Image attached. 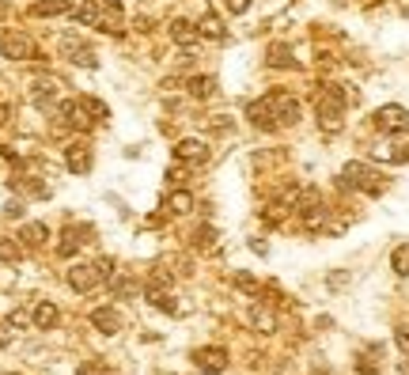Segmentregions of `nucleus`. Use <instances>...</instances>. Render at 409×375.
I'll use <instances>...</instances> for the list:
<instances>
[{
  "label": "nucleus",
  "mask_w": 409,
  "mask_h": 375,
  "mask_svg": "<svg viewBox=\"0 0 409 375\" xmlns=\"http://www.w3.org/2000/svg\"><path fill=\"white\" fill-rule=\"evenodd\" d=\"M356 99L352 91H341V87H326L322 95H318V102H315V110H318V125H322L326 133H338L341 129V114H345V107Z\"/></svg>",
  "instance_id": "nucleus-1"
},
{
  "label": "nucleus",
  "mask_w": 409,
  "mask_h": 375,
  "mask_svg": "<svg viewBox=\"0 0 409 375\" xmlns=\"http://www.w3.org/2000/svg\"><path fill=\"white\" fill-rule=\"evenodd\" d=\"M341 182L352 186V190H364V194H372V197H379L383 190H387V179H383L379 171H372V167H364V163H345Z\"/></svg>",
  "instance_id": "nucleus-2"
},
{
  "label": "nucleus",
  "mask_w": 409,
  "mask_h": 375,
  "mask_svg": "<svg viewBox=\"0 0 409 375\" xmlns=\"http://www.w3.org/2000/svg\"><path fill=\"white\" fill-rule=\"evenodd\" d=\"M0 57H8V61H35L38 57V46L30 42L23 30H4V35H0Z\"/></svg>",
  "instance_id": "nucleus-3"
},
{
  "label": "nucleus",
  "mask_w": 409,
  "mask_h": 375,
  "mask_svg": "<svg viewBox=\"0 0 409 375\" xmlns=\"http://www.w3.org/2000/svg\"><path fill=\"white\" fill-rule=\"evenodd\" d=\"M375 129L387 133V137H402V133H409V110L398 107V102L379 107L375 110Z\"/></svg>",
  "instance_id": "nucleus-4"
},
{
  "label": "nucleus",
  "mask_w": 409,
  "mask_h": 375,
  "mask_svg": "<svg viewBox=\"0 0 409 375\" xmlns=\"http://www.w3.org/2000/svg\"><path fill=\"white\" fill-rule=\"evenodd\" d=\"M269 102H273V114H277V122L280 125H296L300 122V99H296V95H288V91H273L269 95Z\"/></svg>",
  "instance_id": "nucleus-5"
},
{
  "label": "nucleus",
  "mask_w": 409,
  "mask_h": 375,
  "mask_svg": "<svg viewBox=\"0 0 409 375\" xmlns=\"http://www.w3.org/2000/svg\"><path fill=\"white\" fill-rule=\"evenodd\" d=\"M194 364H197L205 375H220L224 368H228V349H220V345L197 349V353H194Z\"/></svg>",
  "instance_id": "nucleus-6"
},
{
  "label": "nucleus",
  "mask_w": 409,
  "mask_h": 375,
  "mask_svg": "<svg viewBox=\"0 0 409 375\" xmlns=\"http://www.w3.org/2000/svg\"><path fill=\"white\" fill-rule=\"evenodd\" d=\"M99 281H102L99 266H87V262H80V266L69 269V289H72V292H91Z\"/></svg>",
  "instance_id": "nucleus-7"
},
{
  "label": "nucleus",
  "mask_w": 409,
  "mask_h": 375,
  "mask_svg": "<svg viewBox=\"0 0 409 375\" xmlns=\"http://www.w3.org/2000/svg\"><path fill=\"white\" fill-rule=\"evenodd\" d=\"M61 53H65L69 61H76V65H87V68H91V65H99V57H95V50H91V46H84L80 38H72V35L61 38Z\"/></svg>",
  "instance_id": "nucleus-8"
},
{
  "label": "nucleus",
  "mask_w": 409,
  "mask_h": 375,
  "mask_svg": "<svg viewBox=\"0 0 409 375\" xmlns=\"http://www.w3.org/2000/svg\"><path fill=\"white\" fill-rule=\"evenodd\" d=\"M246 118H251V122L254 125H258V129H277V114H273V102H269V95H266V99H258V102H251V107H246Z\"/></svg>",
  "instance_id": "nucleus-9"
},
{
  "label": "nucleus",
  "mask_w": 409,
  "mask_h": 375,
  "mask_svg": "<svg viewBox=\"0 0 409 375\" xmlns=\"http://www.w3.org/2000/svg\"><path fill=\"white\" fill-rule=\"evenodd\" d=\"M174 159H182V163H205V159H208L205 140H197V137L179 140V145H174Z\"/></svg>",
  "instance_id": "nucleus-10"
},
{
  "label": "nucleus",
  "mask_w": 409,
  "mask_h": 375,
  "mask_svg": "<svg viewBox=\"0 0 409 375\" xmlns=\"http://www.w3.org/2000/svg\"><path fill=\"white\" fill-rule=\"evenodd\" d=\"M87 235H91V228H69L65 235H61V243H57V254L61 258H72V254L87 243Z\"/></svg>",
  "instance_id": "nucleus-11"
},
{
  "label": "nucleus",
  "mask_w": 409,
  "mask_h": 375,
  "mask_svg": "<svg viewBox=\"0 0 409 375\" xmlns=\"http://www.w3.org/2000/svg\"><path fill=\"white\" fill-rule=\"evenodd\" d=\"M122 19H125L122 4H118V0H110V4L99 12V23H95V27L107 30V35H118V30H122Z\"/></svg>",
  "instance_id": "nucleus-12"
},
{
  "label": "nucleus",
  "mask_w": 409,
  "mask_h": 375,
  "mask_svg": "<svg viewBox=\"0 0 409 375\" xmlns=\"http://www.w3.org/2000/svg\"><path fill=\"white\" fill-rule=\"evenodd\" d=\"M65 163H69L72 174H87V171H91V148H87V145L65 148Z\"/></svg>",
  "instance_id": "nucleus-13"
},
{
  "label": "nucleus",
  "mask_w": 409,
  "mask_h": 375,
  "mask_svg": "<svg viewBox=\"0 0 409 375\" xmlns=\"http://www.w3.org/2000/svg\"><path fill=\"white\" fill-rule=\"evenodd\" d=\"M91 326H95V330H102V333H118V330H122V315H118L114 307H95L91 311Z\"/></svg>",
  "instance_id": "nucleus-14"
},
{
  "label": "nucleus",
  "mask_w": 409,
  "mask_h": 375,
  "mask_svg": "<svg viewBox=\"0 0 409 375\" xmlns=\"http://www.w3.org/2000/svg\"><path fill=\"white\" fill-rule=\"evenodd\" d=\"M171 38H174L179 46H186V50H190V46H197L201 30H197L194 23H186V19H174V23H171Z\"/></svg>",
  "instance_id": "nucleus-15"
},
{
  "label": "nucleus",
  "mask_w": 409,
  "mask_h": 375,
  "mask_svg": "<svg viewBox=\"0 0 409 375\" xmlns=\"http://www.w3.org/2000/svg\"><path fill=\"white\" fill-rule=\"evenodd\" d=\"M61 118H65V122L72 125V129H91V118H87V110L80 107V99L76 102H65V107H61Z\"/></svg>",
  "instance_id": "nucleus-16"
},
{
  "label": "nucleus",
  "mask_w": 409,
  "mask_h": 375,
  "mask_svg": "<svg viewBox=\"0 0 409 375\" xmlns=\"http://www.w3.org/2000/svg\"><path fill=\"white\" fill-rule=\"evenodd\" d=\"M266 61H269L273 68H296L292 46H284V42H273V46H269V53H266Z\"/></svg>",
  "instance_id": "nucleus-17"
},
{
  "label": "nucleus",
  "mask_w": 409,
  "mask_h": 375,
  "mask_svg": "<svg viewBox=\"0 0 409 375\" xmlns=\"http://www.w3.org/2000/svg\"><path fill=\"white\" fill-rule=\"evenodd\" d=\"M251 326H254L258 333H273V330H277V315L258 303V307H251Z\"/></svg>",
  "instance_id": "nucleus-18"
},
{
  "label": "nucleus",
  "mask_w": 409,
  "mask_h": 375,
  "mask_svg": "<svg viewBox=\"0 0 409 375\" xmlns=\"http://www.w3.org/2000/svg\"><path fill=\"white\" fill-rule=\"evenodd\" d=\"M171 217H186L190 209H194V194H186V190H174L171 197H167V205H163Z\"/></svg>",
  "instance_id": "nucleus-19"
},
{
  "label": "nucleus",
  "mask_w": 409,
  "mask_h": 375,
  "mask_svg": "<svg viewBox=\"0 0 409 375\" xmlns=\"http://www.w3.org/2000/svg\"><path fill=\"white\" fill-rule=\"evenodd\" d=\"M30 99H35L42 110H50V107H53V99H57V84H53V80H38L35 91H30Z\"/></svg>",
  "instance_id": "nucleus-20"
},
{
  "label": "nucleus",
  "mask_w": 409,
  "mask_h": 375,
  "mask_svg": "<svg viewBox=\"0 0 409 375\" xmlns=\"http://www.w3.org/2000/svg\"><path fill=\"white\" fill-rule=\"evenodd\" d=\"M57 318H61V311L53 307V303H38V307H35V326H38V330H53Z\"/></svg>",
  "instance_id": "nucleus-21"
},
{
  "label": "nucleus",
  "mask_w": 409,
  "mask_h": 375,
  "mask_svg": "<svg viewBox=\"0 0 409 375\" xmlns=\"http://www.w3.org/2000/svg\"><path fill=\"white\" fill-rule=\"evenodd\" d=\"M69 0H35V8H30V15H38V19H46V15H65L69 12Z\"/></svg>",
  "instance_id": "nucleus-22"
},
{
  "label": "nucleus",
  "mask_w": 409,
  "mask_h": 375,
  "mask_svg": "<svg viewBox=\"0 0 409 375\" xmlns=\"http://www.w3.org/2000/svg\"><path fill=\"white\" fill-rule=\"evenodd\" d=\"M46 239H50V228L46 224H23L19 228V243H27V246H42Z\"/></svg>",
  "instance_id": "nucleus-23"
},
{
  "label": "nucleus",
  "mask_w": 409,
  "mask_h": 375,
  "mask_svg": "<svg viewBox=\"0 0 409 375\" xmlns=\"http://www.w3.org/2000/svg\"><path fill=\"white\" fill-rule=\"evenodd\" d=\"M110 292H114L118 300L140 296V281H133V277H114V281H110Z\"/></svg>",
  "instance_id": "nucleus-24"
},
{
  "label": "nucleus",
  "mask_w": 409,
  "mask_h": 375,
  "mask_svg": "<svg viewBox=\"0 0 409 375\" xmlns=\"http://www.w3.org/2000/svg\"><path fill=\"white\" fill-rule=\"evenodd\" d=\"M76 23L80 27H95V23H99V4H95V0H84V4L76 8Z\"/></svg>",
  "instance_id": "nucleus-25"
},
{
  "label": "nucleus",
  "mask_w": 409,
  "mask_h": 375,
  "mask_svg": "<svg viewBox=\"0 0 409 375\" xmlns=\"http://www.w3.org/2000/svg\"><path fill=\"white\" fill-rule=\"evenodd\" d=\"M212 91H216V80L212 76H194V80H190V95H194V99H208Z\"/></svg>",
  "instance_id": "nucleus-26"
},
{
  "label": "nucleus",
  "mask_w": 409,
  "mask_h": 375,
  "mask_svg": "<svg viewBox=\"0 0 409 375\" xmlns=\"http://www.w3.org/2000/svg\"><path fill=\"white\" fill-rule=\"evenodd\" d=\"M80 107H84V110H87V114H91V122H107V118H110L107 102L91 99V95H84V99H80Z\"/></svg>",
  "instance_id": "nucleus-27"
},
{
  "label": "nucleus",
  "mask_w": 409,
  "mask_h": 375,
  "mask_svg": "<svg viewBox=\"0 0 409 375\" xmlns=\"http://www.w3.org/2000/svg\"><path fill=\"white\" fill-rule=\"evenodd\" d=\"M390 269H394L398 277H409V243H402L394 254H390Z\"/></svg>",
  "instance_id": "nucleus-28"
},
{
  "label": "nucleus",
  "mask_w": 409,
  "mask_h": 375,
  "mask_svg": "<svg viewBox=\"0 0 409 375\" xmlns=\"http://www.w3.org/2000/svg\"><path fill=\"white\" fill-rule=\"evenodd\" d=\"M19 254H23V243L19 239H0V262H19Z\"/></svg>",
  "instance_id": "nucleus-29"
},
{
  "label": "nucleus",
  "mask_w": 409,
  "mask_h": 375,
  "mask_svg": "<svg viewBox=\"0 0 409 375\" xmlns=\"http://www.w3.org/2000/svg\"><path fill=\"white\" fill-rule=\"evenodd\" d=\"M235 289H239V292H246V296H262V292H266L251 273H235Z\"/></svg>",
  "instance_id": "nucleus-30"
},
{
  "label": "nucleus",
  "mask_w": 409,
  "mask_h": 375,
  "mask_svg": "<svg viewBox=\"0 0 409 375\" xmlns=\"http://www.w3.org/2000/svg\"><path fill=\"white\" fill-rule=\"evenodd\" d=\"M148 300H152V307L163 311V315H174V311H179V303L167 296V292H148Z\"/></svg>",
  "instance_id": "nucleus-31"
},
{
  "label": "nucleus",
  "mask_w": 409,
  "mask_h": 375,
  "mask_svg": "<svg viewBox=\"0 0 409 375\" xmlns=\"http://www.w3.org/2000/svg\"><path fill=\"white\" fill-rule=\"evenodd\" d=\"M197 30H201V35H208V38H224V23L216 19V15H201Z\"/></svg>",
  "instance_id": "nucleus-32"
},
{
  "label": "nucleus",
  "mask_w": 409,
  "mask_h": 375,
  "mask_svg": "<svg viewBox=\"0 0 409 375\" xmlns=\"http://www.w3.org/2000/svg\"><path fill=\"white\" fill-rule=\"evenodd\" d=\"M216 239H220V235H216V228H197L194 246H197V250H212V246H216Z\"/></svg>",
  "instance_id": "nucleus-33"
},
{
  "label": "nucleus",
  "mask_w": 409,
  "mask_h": 375,
  "mask_svg": "<svg viewBox=\"0 0 409 375\" xmlns=\"http://www.w3.org/2000/svg\"><path fill=\"white\" fill-rule=\"evenodd\" d=\"M76 375H110V364L107 360H84L76 368Z\"/></svg>",
  "instance_id": "nucleus-34"
},
{
  "label": "nucleus",
  "mask_w": 409,
  "mask_h": 375,
  "mask_svg": "<svg viewBox=\"0 0 409 375\" xmlns=\"http://www.w3.org/2000/svg\"><path fill=\"white\" fill-rule=\"evenodd\" d=\"M12 338H15V322L8 318V322H0V349L12 345Z\"/></svg>",
  "instance_id": "nucleus-35"
},
{
  "label": "nucleus",
  "mask_w": 409,
  "mask_h": 375,
  "mask_svg": "<svg viewBox=\"0 0 409 375\" xmlns=\"http://www.w3.org/2000/svg\"><path fill=\"white\" fill-rule=\"evenodd\" d=\"M394 341H398V349L409 356V326H398V330H394Z\"/></svg>",
  "instance_id": "nucleus-36"
},
{
  "label": "nucleus",
  "mask_w": 409,
  "mask_h": 375,
  "mask_svg": "<svg viewBox=\"0 0 409 375\" xmlns=\"http://www.w3.org/2000/svg\"><path fill=\"white\" fill-rule=\"evenodd\" d=\"M224 8H228L231 15H243L246 8H251V0H224Z\"/></svg>",
  "instance_id": "nucleus-37"
},
{
  "label": "nucleus",
  "mask_w": 409,
  "mask_h": 375,
  "mask_svg": "<svg viewBox=\"0 0 409 375\" xmlns=\"http://www.w3.org/2000/svg\"><path fill=\"white\" fill-rule=\"evenodd\" d=\"M4 217L19 220V217H23V201H8V205H4Z\"/></svg>",
  "instance_id": "nucleus-38"
},
{
  "label": "nucleus",
  "mask_w": 409,
  "mask_h": 375,
  "mask_svg": "<svg viewBox=\"0 0 409 375\" xmlns=\"http://www.w3.org/2000/svg\"><path fill=\"white\" fill-rule=\"evenodd\" d=\"M95 266H99V273H102V277H114V258H99Z\"/></svg>",
  "instance_id": "nucleus-39"
},
{
  "label": "nucleus",
  "mask_w": 409,
  "mask_h": 375,
  "mask_svg": "<svg viewBox=\"0 0 409 375\" xmlns=\"http://www.w3.org/2000/svg\"><path fill=\"white\" fill-rule=\"evenodd\" d=\"M390 163H409V145H402L398 152H390Z\"/></svg>",
  "instance_id": "nucleus-40"
},
{
  "label": "nucleus",
  "mask_w": 409,
  "mask_h": 375,
  "mask_svg": "<svg viewBox=\"0 0 409 375\" xmlns=\"http://www.w3.org/2000/svg\"><path fill=\"white\" fill-rule=\"evenodd\" d=\"M356 368H360V372H364V375H375V364H372V360H367V356H360V360H356Z\"/></svg>",
  "instance_id": "nucleus-41"
},
{
  "label": "nucleus",
  "mask_w": 409,
  "mask_h": 375,
  "mask_svg": "<svg viewBox=\"0 0 409 375\" xmlns=\"http://www.w3.org/2000/svg\"><path fill=\"white\" fill-rule=\"evenodd\" d=\"M251 250H254V254H262V258H266V254H269V246L262 243V239H251Z\"/></svg>",
  "instance_id": "nucleus-42"
},
{
  "label": "nucleus",
  "mask_w": 409,
  "mask_h": 375,
  "mask_svg": "<svg viewBox=\"0 0 409 375\" xmlns=\"http://www.w3.org/2000/svg\"><path fill=\"white\" fill-rule=\"evenodd\" d=\"M345 281H349V277H345V273H330V289H341Z\"/></svg>",
  "instance_id": "nucleus-43"
},
{
  "label": "nucleus",
  "mask_w": 409,
  "mask_h": 375,
  "mask_svg": "<svg viewBox=\"0 0 409 375\" xmlns=\"http://www.w3.org/2000/svg\"><path fill=\"white\" fill-rule=\"evenodd\" d=\"M4 15H8V4H4V0H0V19H4Z\"/></svg>",
  "instance_id": "nucleus-44"
},
{
  "label": "nucleus",
  "mask_w": 409,
  "mask_h": 375,
  "mask_svg": "<svg viewBox=\"0 0 409 375\" xmlns=\"http://www.w3.org/2000/svg\"><path fill=\"white\" fill-rule=\"evenodd\" d=\"M402 372H406V375H409V364H402Z\"/></svg>",
  "instance_id": "nucleus-45"
},
{
  "label": "nucleus",
  "mask_w": 409,
  "mask_h": 375,
  "mask_svg": "<svg viewBox=\"0 0 409 375\" xmlns=\"http://www.w3.org/2000/svg\"><path fill=\"white\" fill-rule=\"evenodd\" d=\"M8 375H19V372H8Z\"/></svg>",
  "instance_id": "nucleus-46"
}]
</instances>
